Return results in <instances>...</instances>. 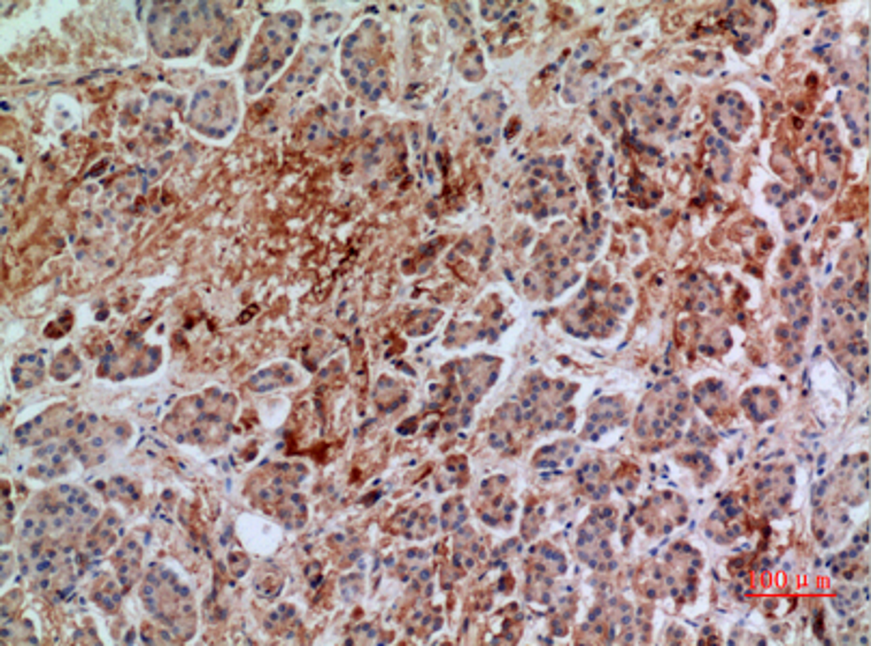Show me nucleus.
Returning a JSON list of instances; mask_svg holds the SVG:
<instances>
[{"instance_id":"nucleus-2","label":"nucleus","mask_w":871,"mask_h":646,"mask_svg":"<svg viewBox=\"0 0 871 646\" xmlns=\"http://www.w3.org/2000/svg\"><path fill=\"white\" fill-rule=\"evenodd\" d=\"M46 530H48V522L43 520V515H28L22 524V539L37 541L43 537Z\"/></svg>"},{"instance_id":"nucleus-1","label":"nucleus","mask_w":871,"mask_h":646,"mask_svg":"<svg viewBox=\"0 0 871 646\" xmlns=\"http://www.w3.org/2000/svg\"><path fill=\"white\" fill-rule=\"evenodd\" d=\"M119 576H121V584L129 586L134 582V578L139 576V562H141V549L137 543H125V547H121L119 551Z\"/></svg>"}]
</instances>
